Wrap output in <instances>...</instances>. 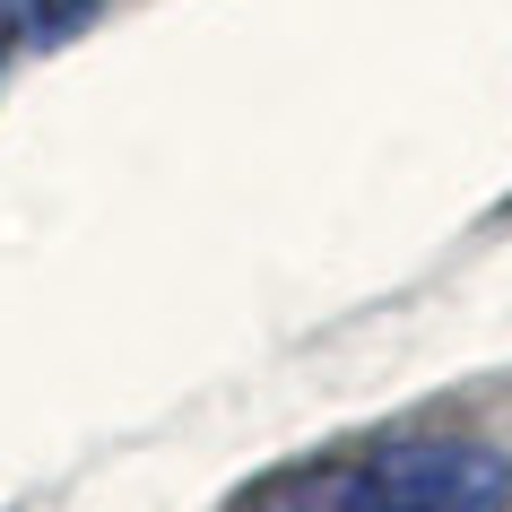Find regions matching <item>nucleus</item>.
<instances>
[{
	"instance_id": "obj_1",
	"label": "nucleus",
	"mask_w": 512,
	"mask_h": 512,
	"mask_svg": "<svg viewBox=\"0 0 512 512\" xmlns=\"http://www.w3.org/2000/svg\"><path fill=\"white\" fill-rule=\"evenodd\" d=\"M512 460L486 443H391L365 460V512H504Z\"/></svg>"
}]
</instances>
